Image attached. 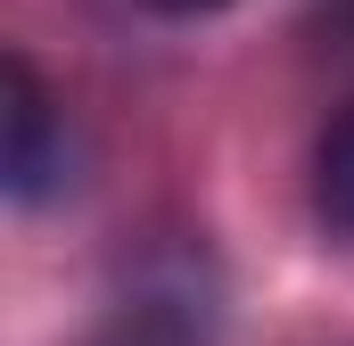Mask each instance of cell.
<instances>
[{
    "instance_id": "3",
    "label": "cell",
    "mask_w": 354,
    "mask_h": 346,
    "mask_svg": "<svg viewBox=\"0 0 354 346\" xmlns=\"http://www.w3.org/2000/svg\"><path fill=\"white\" fill-rule=\"evenodd\" d=\"M313 215L330 239L354 248V107L330 116V132L313 140Z\"/></svg>"
},
{
    "instance_id": "5",
    "label": "cell",
    "mask_w": 354,
    "mask_h": 346,
    "mask_svg": "<svg viewBox=\"0 0 354 346\" xmlns=\"http://www.w3.org/2000/svg\"><path fill=\"white\" fill-rule=\"evenodd\" d=\"M338 17H346V25H354V0H338Z\"/></svg>"
},
{
    "instance_id": "2",
    "label": "cell",
    "mask_w": 354,
    "mask_h": 346,
    "mask_svg": "<svg viewBox=\"0 0 354 346\" xmlns=\"http://www.w3.org/2000/svg\"><path fill=\"white\" fill-rule=\"evenodd\" d=\"M107 346H214V280L206 256H149L115 297Z\"/></svg>"
},
{
    "instance_id": "1",
    "label": "cell",
    "mask_w": 354,
    "mask_h": 346,
    "mask_svg": "<svg viewBox=\"0 0 354 346\" xmlns=\"http://www.w3.org/2000/svg\"><path fill=\"white\" fill-rule=\"evenodd\" d=\"M0 190H8V206H50L58 190H75L66 107L50 99L25 50L0 58Z\"/></svg>"
},
{
    "instance_id": "4",
    "label": "cell",
    "mask_w": 354,
    "mask_h": 346,
    "mask_svg": "<svg viewBox=\"0 0 354 346\" xmlns=\"http://www.w3.org/2000/svg\"><path fill=\"white\" fill-rule=\"evenodd\" d=\"M140 8H157V17H206V8H223V0H140Z\"/></svg>"
}]
</instances>
